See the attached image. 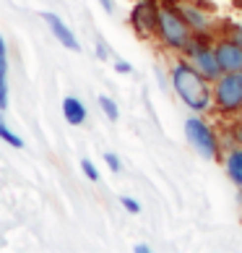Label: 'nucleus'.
Instances as JSON below:
<instances>
[{
	"mask_svg": "<svg viewBox=\"0 0 242 253\" xmlns=\"http://www.w3.org/2000/svg\"><path fill=\"white\" fill-rule=\"evenodd\" d=\"M237 3H240V8H242V0H237Z\"/></svg>",
	"mask_w": 242,
	"mask_h": 253,
	"instance_id": "24",
	"label": "nucleus"
},
{
	"mask_svg": "<svg viewBox=\"0 0 242 253\" xmlns=\"http://www.w3.org/2000/svg\"><path fill=\"white\" fill-rule=\"evenodd\" d=\"M185 136H188V144L198 152V157L208 159V162L219 159V152H221L219 136H216V130H213L203 118L193 115V118L185 120Z\"/></svg>",
	"mask_w": 242,
	"mask_h": 253,
	"instance_id": "4",
	"label": "nucleus"
},
{
	"mask_svg": "<svg viewBox=\"0 0 242 253\" xmlns=\"http://www.w3.org/2000/svg\"><path fill=\"white\" fill-rule=\"evenodd\" d=\"M120 204H123V209L130 211V214H138V211H141V204H138L136 199H130V196H123V199H120Z\"/></svg>",
	"mask_w": 242,
	"mask_h": 253,
	"instance_id": "17",
	"label": "nucleus"
},
{
	"mask_svg": "<svg viewBox=\"0 0 242 253\" xmlns=\"http://www.w3.org/2000/svg\"><path fill=\"white\" fill-rule=\"evenodd\" d=\"M94 50H97V58H99V60H107V58H109V47H107V42L97 40V47H94Z\"/></svg>",
	"mask_w": 242,
	"mask_h": 253,
	"instance_id": "18",
	"label": "nucleus"
},
{
	"mask_svg": "<svg viewBox=\"0 0 242 253\" xmlns=\"http://www.w3.org/2000/svg\"><path fill=\"white\" fill-rule=\"evenodd\" d=\"M170 81L172 89L185 105H188L193 112H206L213 107V84L208 79H203L198 71L190 65V60H177L170 68Z\"/></svg>",
	"mask_w": 242,
	"mask_h": 253,
	"instance_id": "1",
	"label": "nucleus"
},
{
	"mask_svg": "<svg viewBox=\"0 0 242 253\" xmlns=\"http://www.w3.org/2000/svg\"><path fill=\"white\" fill-rule=\"evenodd\" d=\"M86 105L78 99V97H65L63 99V118L68 126H83V120H86Z\"/></svg>",
	"mask_w": 242,
	"mask_h": 253,
	"instance_id": "9",
	"label": "nucleus"
},
{
	"mask_svg": "<svg viewBox=\"0 0 242 253\" xmlns=\"http://www.w3.org/2000/svg\"><path fill=\"white\" fill-rule=\"evenodd\" d=\"M156 21H159V0H138L130 11V26L141 40L156 37Z\"/></svg>",
	"mask_w": 242,
	"mask_h": 253,
	"instance_id": "5",
	"label": "nucleus"
},
{
	"mask_svg": "<svg viewBox=\"0 0 242 253\" xmlns=\"http://www.w3.org/2000/svg\"><path fill=\"white\" fill-rule=\"evenodd\" d=\"M99 3H102V8H104L107 13H112V11H115V3H112V0H99Z\"/></svg>",
	"mask_w": 242,
	"mask_h": 253,
	"instance_id": "22",
	"label": "nucleus"
},
{
	"mask_svg": "<svg viewBox=\"0 0 242 253\" xmlns=\"http://www.w3.org/2000/svg\"><path fill=\"white\" fill-rule=\"evenodd\" d=\"M224 170H227V177L232 183L237 185V188H242V146H232L227 157H224Z\"/></svg>",
	"mask_w": 242,
	"mask_h": 253,
	"instance_id": "10",
	"label": "nucleus"
},
{
	"mask_svg": "<svg viewBox=\"0 0 242 253\" xmlns=\"http://www.w3.org/2000/svg\"><path fill=\"white\" fill-rule=\"evenodd\" d=\"M81 170H83V175H86L91 183L99 180V170H97V165L91 162V159H81Z\"/></svg>",
	"mask_w": 242,
	"mask_h": 253,
	"instance_id": "13",
	"label": "nucleus"
},
{
	"mask_svg": "<svg viewBox=\"0 0 242 253\" xmlns=\"http://www.w3.org/2000/svg\"><path fill=\"white\" fill-rule=\"evenodd\" d=\"M8 110V81L5 76H0V112Z\"/></svg>",
	"mask_w": 242,
	"mask_h": 253,
	"instance_id": "15",
	"label": "nucleus"
},
{
	"mask_svg": "<svg viewBox=\"0 0 242 253\" xmlns=\"http://www.w3.org/2000/svg\"><path fill=\"white\" fill-rule=\"evenodd\" d=\"M213 107L224 118L242 115V73H221L213 81Z\"/></svg>",
	"mask_w": 242,
	"mask_h": 253,
	"instance_id": "3",
	"label": "nucleus"
},
{
	"mask_svg": "<svg viewBox=\"0 0 242 253\" xmlns=\"http://www.w3.org/2000/svg\"><path fill=\"white\" fill-rule=\"evenodd\" d=\"M213 52H216V60H219V65H221L224 73L242 71V44L235 42L229 34L213 42Z\"/></svg>",
	"mask_w": 242,
	"mask_h": 253,
	"instance_id": "6",
	"label": "nucleus"
},
{
	"mask_svg": "<svg viewBox=\"0 0 242 253\" xmlns=\"http://www.w3.org/2000/svg\"><path fill=\"white\" fill-rule=\"evenodd\" d=\"M240 118H242V115H240Z\"/></svg>",
	"mask_w": 242,
	"mask_h": 253,
	"instance_id": "26",
	"label": "nucleus"
},
{
	"mask_svg": "<svg viewBox=\"0 0 242 253\" xmlns=\"http://www.w3.org/2000/svg\"><path fill=\"white\" fill-rule=\"evenodd\" d=\"M0 138L8 144V146H13V149H24V141H21V136H16L11 128L5 126V120H3V115H0Z\"/></svg>",
	"mask_w": 242,
	"mask_h": 253,
	"instance_id": "12",
	"label": "nucleus"
},
{
	"mask_svg": "<svg viewBox=\"0 0 242 253\" xmlns=\"http://www.w3.org/2000/svg\"><path fill=\"white\" fill-rule=\"evenodd\" d=\"M42 21H47L52 37L63 44L65 50H70V52H78V50H81V44H78V40H76V34L70 32V26L65 24L58 13H52V11H42Z\"/></svg>",
	"mask_w": 242,
	"mask_h": 253,
	"instance_id": "7",
	"label": "nucleus"
},
{
	"mask_svg": "<svg viewBox=\"0 0 242 253\" xmlns=\"http://www.w3.org/2000/svg\"><path fill=\"white\" fill-rule=\"evenodd\" d=\"M115 71L117 73H130V71H133V65L125 63V60H115Z\"/></svg>",
	"mask_w": 242,
	"mask_h": 253,
	"instance_id": "20",
	"label": "nucleus"
},
{
	"mask_svg": "<svg viewBox=\"0 0 242 253\" xmlns=\"http://www.w3.org/2000/svg\"><path fill=\"white\" fill-rule=\"evenodd\" d=\"M193 29L185 21L177 0H159V21H156V40L162 47L172 52H182L185 44L190 42Z\"/></svg>",
	"mask_w": 242,
	"mask_h": 253,
	"instance_id": "2",
	"label": "nucleus"
},
{
	"mask_svg": "<svg viewBox=\"0 0 242 253\" xmlns=\"http://www.w3.org/2000/svg\"><path fill=\"white\" fill-rule=\"evenodd\" d=\"M104 162H107V167H109L112 172H120V170H123V162H120V157L112 154V152H107V154H104Z\"/></svg>",
	"mask_w": 242,
	"mask_h": 253,
	"instance_id": "16",
	"label": "nucleus"
},
{
	"mask_svg": "<svg viewBox=\"0 0 242 253\" xmlns=\"http://www.w3.org/2000/svg\"><path fill=\"white\" fill-rule=\"evenodd\" d=\"M240 73H242V71H240Z\"/></svg>",
	"mask_w": 242,
	"mask_h": 253,
	"instance_id": "25",
	"label": "nucleus"
},
{
	"mask_svg": "<svg viewBox=\"0 0 242 253\" xmlns=\"http://www.w3.org/2000/svg\"><path fill=\"white\" fill-rule=\"evenodd\" d=\"M97 102H99V107H102V112L109 118V120H117L120 118V107H117V102L112 99V97H107V94H99L97 97Z\"/></svg>",
	"mask_w": 242,
	"mask_h": 253,
	"instance_id": "11",
	"label": "nucleus"
},
{
	"mask_svg": "<svg viewBox=\"0 0 242 253\" xmlns=\"http://www.w3.org/2000/svg\"><path fill=\"white\" fill-rule=\"evenodd\" d=\"M232 138H235L237 146H242V118L235 123V128H232Z\"/></svg>",
	"mask_w": 242,
	"mask_h": 253,
	"instance_id": "19",
	"label": "nucleus"
},
{
	"mask_svg": "<svg viewBox=\"0 0 242 253\" xmlns=\"http://www.w3.org/2000/svg\"><path fill=\"white\" fill-rule=\"evenodd\" d=\"M5 73H8V44L0 34V76H5Z\"/></svg>",
	"mask_w": 242,
	"mask_h": 253,
	"instance_id": "14",
	"label": "nucleus"
},
{
	"mask_svg": "<svg viewBox=\"0 0 242 253\" xmlns=\"http://www.w3.org/2000/svg\"><path fill=\"white\" fill-rule=\"evenodd\" d=\"M133 251H136V253H151V246H146V243H138Z\"/></svg>",
	"mask_w": 242,
	"mask_h": 253,
	"instance_id": "23",
	"label": "nucleus"
},
{
	"mask_svg": "<svg viewBox=\"0 0 242 253\" xmlns=\"http://www.w3.org/2000/svg\"><path fill=\"white\" fill-rule=\"evenodd\" d=\"M180 11H182V16H185V21L190 24V29L193 32H198V34H208V29H211V16L203 11L201 5H195V3H180Z\"/></svg>",
	"mask_w": 242,
	"mask_h": 253,
	"instance_id": "8",
	"label": "nucleus"
},
{
	"mask_svg": "<svg viewBox=\"0 0 242 253\" xmlns=\"http://www.w3.org/2000/svg\"><path fill=\"white\" fill-rule=\"evenodd\" d=\"M229 37H232V40H235V42H240V44H242V24H235V26H232Z\"/></svg>",
	"mask_w": 242,
	"mask_h": 253,
	"instance_id": "21",
	"label": "nucleus"
}]
</instances>
